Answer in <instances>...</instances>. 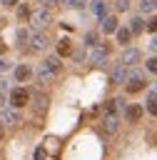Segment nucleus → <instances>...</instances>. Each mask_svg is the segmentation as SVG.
Segmentation results:
<instances>
[{"mask_svg": "<svg viewBox=\"0 0 157 160\" xmlns=\"http://www.w3.org/2000/svg\"><path fill=\"white\" fill-rule=\"evenodd\" d=\"M2 135H5V130H2V128H0V140H2Z\"/></svg>", "mask_w": 157, "mask_h": 160, "instance_id": "nucleus-33", "label": "nucleus"}, {"mask_svg": "<svg viewBox=\"0 0 157 160\" xmlns=\"http://www.w3.org/2000/svg\"><path fill=\"white\" fill-rule=\"evenodd\" d=\"M142 60V55H140V50H135V48H127L125 52H122V58H120V62L125 65V68H132V65H137Z\"/></svg>", "mask_w": 157, "mask_h": 160, "instance_id": "nucleus-9", "label": "nucleus"}, {"mask_svg": "<svg viewBox=\"0 0 157 160\" xmlns=\"http://www.w3.org/2000/svg\"><path fill=\"white\" fill-rule=\"evenodd\" d=\"M45 48H47V35H45L42 30L32 32V35H30V50L40 52V50H45Z\"/></svg>", "mask_w": 157, "mask_h": 160, "instance_id": "nucleus-8", "label": "nucleus"}, {"mask_svg": "<svg viewBox=\"0 0 157 160\" xmlns=\"http://www.w3.org/2000/svg\"><path fill=\"white\" fill-rule=\"evenodd\" d=\"M140 10L142 12H152L155 10V0H140Z\"/></svg>", "mask_w": 157, "mask_h": 160, "instance_id": "nucleus-20", "label": "nucleus"}, {"mask_svg": "<svg viewBox=\"0 0 157 160\" xmlns=\"http://www.w3.org/2000/svg\"><path fill=\"white\" fill-rule=\"evenodd\" d=\"M145 28H147L150 32H157V15H155V18H150V20L145 22Z\"/></svg>", "mask_w": 157, "mask_h": 160, "instance_id": "nucleus-21", "label": "nucleus"}, {"mask_svg": "<svg viewBox=\"0 0 157 160\" xmlns=\"http://www.w3.org/2000/svg\"><path fill=\"white\" fill-rule=\"evenodd\" d=\"M92 12H95L97 18H105V15H107V2H105V0H92Z\"/></svg>", "mask_w": 157, "mask_h": 160, "instance_id": "nucleus-15", "label": "nucleus"}, {"mask_svg": "<svg viewBox=\"0 0 157 160\" xmlns=\"http://www.w3.org/2000/svg\"><path fill=\"white\" fill-rule=\"evenodd\" d=\"M100 20H102V32H115L117 30V18L115 15H105Z\"/></svg>", "mask_w": 157, "mask_h": 160, "instance_id": "nucleus-12", "label": "nucleus"}, {"mask_svg": "<svg viewBox=\"0 0 157 160\" xmlns=\"http://www.w3.org/2000/svg\"><path fill=\"white\" fill-rule=\"evenodd\" d=\"M67 2H70L72 8H82V5H85V0H67Z\"/></svg>", "mask_w": 157, "mask_h": 160, "instance_id": "nucleus-27", "label": "nucleus"}, {"mask_svg": "<svg viewBox=\"0 0 157 160\" xmlns=\"http://www.w3.org/2000/svg\"><path fill=\"white\" fill-rule=\"evenodd\" d=\"M95 42H97V35H95V32H87V35H85V45H92V48H95Z\"/></svg>", "mask_w": 157, "mask_h": 160, "instance_id": "nucleus-24", "label": "nucleus"}, {"mask_svg": "<svg viewBox=\"0 0 157 160\" xmlns=\"http://www.w3.org/2000/svg\"><path fill=\"white\" fill-rule=\"evenodd\" d=\"M127 78H130V72H127V68H125L122 62L115 65L112 72H110V82H112V85H122V82H127Z\"/></svg>", "mask_w": 157, "mask_h": 160, "instance_id": "nucleus-7", "label": "nucleus"}, {"mask_svg": "<svg viewBox=\"0 0 157 160\" xmlns=\"http://www.w3.org/2000/svg\"><path fill=\"white\" fill-rule=\"evenodd\" d=\"M127 92H140L145 85H147V80H145V75L142 72H130V78H127Z\"/></svg>", "mask_w": 157, "mask_h": 160, "instance_id": "nucleus-4", "label": "nucleus"}, {"mask_svg": "<svg viewBox=\"0 0 157 160\" xmlns=\"http://www.w3.org/2000/svg\"><path fill=\"white\" fill-rule=\"evenodd\" d=\"M5 68H7V62H5L2 58H0V70H5Z\"/></svg>", "mask_w": 157, "mask_h": 160, "instance_id": "nucleus-32", "label": "nucleus"}, {"mask_svg": "<svg viewBox=\"0 0 157 160\" xmlns=\"http://www.w3.org/2000/svg\"><path fill=\"white\" fill-rule=\"evenodd\" d=\"M2 52H7V45H5V40H0V55Z\"/></svg>", "mask_w": 157, "mask_h": 160, "instance_id": "nucleus-30", "label": "nucleus"}, {"mask_svg": "<svg viewBox=\"0 0 157 160\" xmlns=\"http://www.w3.org/2000/svg\"><path fill=\"white\" fill-rule=\"evenodd\" d=\"M145 65H147V70H150V72H155V75H157V55H155V58H150Z\"/></svg>", "mask_w": 157, "mask_h": 160, "instance_id": "nucleus-22", "label": "nucleus"}, {"mask_svg": "<svg viewBox=\"0 0 157 160\" xmlns=\"http://www.w3.org/2000/svg\"><path fill=\"white\" fill-rule=\"evenodd\" d=\"M115 8H117L120 12H125V10L130 8V0H115Z\"/></svg>", "mask_w": 157, "mask_h": 160, "instance_id": "nucleus-23", "label": "nucleus"}, {"mask_svg": "<svg viewBox=\"0 0 157 160\" xmlns=\"http://www.w3.org/2000/svg\"><path fill=\"white\" fill-rule=\"evenodd\" d=\"M30 75H32V70H30L27 65H17V68H15V80H17V82L30 80Z\"/></svg>", "mask_w": 157, "mask_h": 160, "instance_id": "nucleus-14", "label": "nucleus"}, {"mask_svg": "<svg viewBox=\"0 0 157 160\" xmlns=\"http://www.w3.org/2000/svg\"><path fill=\"white\" fill-rule=\"evenodd\" d=\"M115 35H117V42H122V45H127V42H130V38H132L130 28H117V30H115Z\"/></svg>", "mask_w": 157, "mask_h": 160, "instance_id": "nucleus-17", "label": "nucleus"}, {"mask_svg": "<svg viewBox=\"0 0 157 160\" xmlns=\"http://www.w3.org/2000/svg\"><path fill=\"white\" fill-rule=\"evenodd\" d=\"M40 2H42V8H47V10L55 8V5H60V0H40Z\"/></svg>", "mask_w": 157, "mask_h": 160, "instance_id": "nucleus-26", "label": "nucleus"}, {"mask_svg": "<svg viewBox=\"0 0 157 160\" xmlns=\"http://www.w3.org/2000/svg\"><path fill=\"white\" fill-rule=\"evenodd\" d=\"M155 8H157V0H155Z\"/></svg>", "mask_w": 157, "mask_h": 160, "instance_id": "nucleus-34", "label": "nucleus"}, {"mask_svg": "<svg viewBox=\"0 0 157 160\" xmlns=\"http://www.w3.org/2000/svg\"><path fill=\"white\" fill-rule=\"evenodd\" d=\"M50 22H52V15H50L47 8H40V10L30 12V25L35 30H45V28H50Z\"/></svg>", "mask_w": 157, "mask_h": 160, "instance_id": "nucleus-1", "label": "nucleus"}, {"mask_svg": "<svg viewBox=\"0 0 157 160\" xmlns=\"http://www.w3.org/2000/svg\"><path fill=\"white\" fill-rule=\"evenodd\" d=\"M147 110L157 118V88H155V90H150V95H147Z\"/></svg>", "mask_w": 157, "mask_h": 160, "instance_id": "nucleus-16", "label": "nucleus"}, {"mask_svg": "<svg viewBox=\"0 0 157 160\" xmlns=\"http://www.w3.org/2000/svg\"><path fill=\"white\" fill-rule=\"evenodd\" d=\"M42 68H47L50 72H55V75H60L62 72V62H60V58H47V60H42L40 62Z\"/></svg>", "mask_w": 157, "mask_h": 160, "instance_id": "nucleus-10", "label": "nucleus"}, {"mask_svg": "<svg viewBox=\"0 0 157 160\" xmlns=\"http://www.w3.org/2000/svg\"><path fill=\"white\" fill-rule=\"evenodd\" d=\"M0 122H7V125H20L22 118L15 108H0Z\"/></svg>", "mask_w": 157, "mask_h": 160, "instance_id": "nucleus-6", "label": "nucleus"}, {"mask_svg": "<svg viewBox=\"0 0 157 160\" xmlns=\"http://www.w3.org/2000/svg\"><path fill=\"white\" fill-rule=\"evenodd\" d=\"M35 158H37V160H45V150H42V148H40V150H37V152H35Z\"/></svg>", "mask_w": 157, "mask_h": 160, "instance_id": "nucleus-29", "label": "nucleus"}, {"mask_svg": "<svg viewBox=\"0 0 157 160\" xmlns=\"http://www.w3.org/2000/svg\"><path fill=\"white\" fill-rule=\"evenodd\" d=\"M0 2H2L5 8H15V5H17V0H0Z\"/></svg>", "mask_w": 157, "mask_h": 160, "instance_id": "nucleus-28", "label": "nucleus"}, {"mask_svg": "<svg viewBox=\"0 0 157 160\" xmlns=\"http://www.w3.org/2000/svg\"><path fill=\"white\" fill-rule=\"evenodd\" d=\"M150 50H152V52H157V38H155V40L150 42Z\"/></svg>", "mask_w": 157, "mask_h": 160, "instance_id": "nucleus-31", "label": "nucleus"}, {"mask_svg": "<svg viewBox=\"0 0 157 160\" xmlns=\"http://www.w3.org/2000/svg\"><path fill=\"white\" fill-rule=\"evenodd\" d=\"M142 30H145V20L142 18H132L130 20V32L135 35V32H142Z\"/></svg>", "mask_w": 157, "mask_h": 160, "instance_id": "nucleus-18", "label": "nucleus"}, {"mask_svg": "<svg viewBox=\"0 0 157 160\" xmlns=\"http://www.w3.org/2000/svg\"><path fill=\"white\" fill-rule=\"evenodd\" d=\"M125 118H127V122H140V118H142V108H140V105H130V108L125 110Z\"/></svg>", "mask_w": 157, "mask_h": 160, "instance_id": "nucleus-11", "label": "nucleus"}, {"mask_svg": "<svg viewBox=\"0 0 157 160\" xmlns=\"http://www.w3.org/2000/svg\"><path fill=\"white\" fill-rule=\"evenodd\" d=\"M27 102H30V92H27L25 88L10 90V105H12V108H25Z\"/></svg>", "mask_w": 157, "mask_h": 160, "instance_id": "nucleus-2", "label": "nucleus"}, {"mask_svg": "<svg viewBox=\"0 0 157 160\" xmlns=\"http://www.w3.org/2000/svg\"><path fill=\"white\" fill-rule=\"evenodd\" d=\"M30 35H32V32H30V30H25V28H20V30H17V40H20L22 45H25V42H30Z\"/></svg>", "mask_w": 157, "mask_h": 160, "instance_id": "nucleus-19", "label": "nucleus"}, {"mask_svg": "<svg viewBox=\"0 0 157 160\" xmlns=\"http://www.w3.org/2000/svg\"><path fill=\"white\" fill-rule=\"evenodd\" d=\"M17 18H20V20H25V18H30V10H27V8L22 5V8L17 10Z\"/></svg>", "mask_w": 157, "mask_h": 160, "instance_id": "nucleus-25", "label": "nucleus"}, {"mask_svg": "<svg viewBox=\"0 0 157 160\" xmlns=\"http://www.w3.org/2000/svg\"><path fill=\"white\" fill-rule=\"evenodd\" d=\"M67 55H72V45H70L67 38H62L57 42V58H67Z\"/></svg>", "mask_w": 157, "mask_h": 160, "instance_id": "nucleus-13", "label": "nucleus"}, {"mask_svg": "<svg viewBox=\"0 0 157 160\" xmlns=\"http://www.w3.org/2000/svg\"><path fill=\"white\" fill-rule=\"evenodd\" d=\"M107 58H110V48H107V45H100V48H95V50L90 52V62H92V65H97V68H100V65H105V62H107Z\"/></svg>", "mask_w": 157, "mask_h": 160, "instance_id": "nucleus-5", "label": "nucleus"}, {"mask_svg": "<svg viewBox=\"0 0 157 160\" xmlns=\"http://www.w3.org/2000/svg\"><path fill=\"white\" fill-rule=\"evenodd\" d=\"M117 128H120V118L115 115V110H107L102 115V130L107 135H112V132H117Z\"/></svg>", "mask_w": 157, "mask_h": 160, "instance_id": "nucleus-3", "label": "nucleus"}]
</instances>
